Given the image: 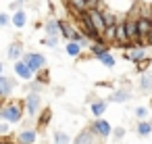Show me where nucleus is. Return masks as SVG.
<instances>
[{
	"label": "nucleus",
	"instance_id": "obj_26",
	"mask_svg": "<svg viewBox=\"0 0 152 144\" xmlns=\"http://www.w3.org/2000/svg\"><path fill=\"white\" fill-rule=\"evenodd\" d=\"M98 61H100V63H102L106 69H113V67L117 65V61H115V57H113L110 52H104L102 57H98Z\"/></svg>",
	"mask_w": 152,
	"mask_h": 144
},
{
	"label": "nucleus",
	"instance_id": "obj_11",
	"mask_svg": "<svg viewBox=\"0 0 152 144\" xmlns=\"http://www.w3.org/2000/svg\"><path fill=\"white\" fill-rule=\"evenodd\" d=\"M36 140H38V132L34 127H25V129H21L17 134V142L15 144H36Z\"/></svg>",
	"mask_w": 152,
	"mask_h": 144
},
{
	"label": "nucleus",
	"instance_id": "obj_21",
	"mask_svg": "<svg viewBox=\"0 0 152 144\" xmlns=\"http://www.w3.org/2000/svg\"><path fill=\"white\" fill-rule=\"evenodd\" d=\"M69 11L73 13H86L88 11V0H67Z\"/></svg>",
	"mask_w": 152,
	"mask_h": 144
},
{
	"label": "nucleus",
	"instance_id": "obj_29",
	"mask_svg": "<svg viewBox=\"0 0 152 144\" xmlns=\"http://www.w3.org/2000/svg\"><path fill=\"white\" fill-rule=\"evenodd\" d=\"M110 138L115 140V142H121L123 138H125V127H113V132H110Z\"/></svg>",
	"mask_w": 152,
	"mask_h": 144
},
{
	"label": "nucleus",
	"instance_id": "obj_40",
	"mask_svg": "<svg viewBox=\"0 0 152 144\" xmlns=\"http://www.w3.org/2000/svg\"><path fill=\"white\" fill-rule=\"evenodd\" d=\"M150 125H152V119H150Z\"/></svg>",
	"mask_w": 152,
	"mask_h": 144
},
{
	"label": "nucleus",
	"instance_id": "obj_8",
	"mask_svg": "<svg viewBox=\"0 0 152 144\" xmlns=\"http://www.w3.org/2000/svg\"><path fill=\"white\" fill-rule=\"evenodd\" d=\"M23 52H25L23 42H21V40H13V42H11V46H9V50H7V57H9L13 63H17V61H21Z\"/></svg>",
	"mask_w": 152,
	"mask_h": 144
},
{
	"label": "nucleus",
	"instance_id": "obj_12",
	"mask_svg": "<svg viewBox=\"0 0 152 144\" xmlns=\"http://www.w3.org/2000/svg\"><path fill=\"white\" fill-rule=\"evenodd\" d=\"M137 34H140V40L146 42V36L152 32V19H146V17H137Z\"/></svg>",
	"mask_w": 152,
	"mask_h": 144
},
{
	"label": "nucleus",
	"instance_id": "obj_3",
	"mask_svg": "<svg viewBox=\"0 0 152 144\" xmlns=\"http://www.w3.org/2000/svg\"><path fill=\"white\" fill-rule=\"evenodd\" d=\"M23 102H25V113L29 117H36L40 113V109H42V96H40V92H29Z\"/></svg>",
	"mask_w": 152,
	"mask_h": 144
},
{
	"label": "nucleus",
	"instance_id": "obj_33",
	"mask_svg": "<svg viewBox=\"0 0 152 144\" xmlns=\"http://www.w3.org/2000/svg\"><path fill=\"white\" fill-rule=\"evenodd\" d=\"M21 7H23V0H15V2H11V4H9V9H11V11H15V13H17V11H21Z\"/></svg>",
	"mask_w": 152,
	"mask_h": 144
},
{
	"label": "nucleus",
	"instance_id": "obj_31",
	"mask_svg": "<svg viewBox=\"0 0 152 144\" xmlns=\"http://www.w3.org/2000/svg\"><path fill=\"white\" fill-rule=\"evenodd\" d=\"M40 44H44V46H48V48H56V46H58V38L46 36L44 40H40Z\"/></svg>",
	"mask_w": 152,
	"mask_h": 144
},
{
	"label": "nucleus",
	"instance_id": "obj_30",
	"mask_svg": "<svg viewBox=\"0 0 152 144\" xmlns=\"http://www.w3.org/2000/svg\"><path fill=\"white\" fill-rule=\"evenodd\" d=\"M133 115H135L137 121H144V119L148 117V109H146V107H135V109H133Z\"/></svg>",
	"mask_w": 152,
	"mask_h": 144
},
{
	"label": "nucleus",
	"instance_id": "obj_16",
	"mask_svg": "<svg viewBox=\"0 0 152 144\" xmlns=\"http://www.w3.org/2000/svg\"><path fill=\"white\" fill-rule=\"evenodd\" d=\"M140 92L142 94H152V75L146 71V73H142L140 75Z\"/></svg>",
	"mask_w": 152,
	"mask_h": 144
},
{
	"label": "nucleus",
	"instance_id": "obj_15",
	"mask_svg": "<svg viewBox=\"0 0 152 144\" xmlns=\"http://www.w3.org/2000/svg\"><path fill=\"white\" fill-rule=\"evenodd\" d=\"M88 52L98 59V57H102L104 52H108V44H106V42H92V44L88 46Z\"/></svg>",
	"mask_w": 152,
	"mask_h": 144
},
{
	"label": "nucleus",
	"instance_id": "obj_7",
	"mask_svg": "<svg viewBox=\"0 0 152 144\" xmlns=\"http://www.w3.org/2000/svg\"><path fill=\"white\" fill-rule=\"evenodd\" d=\"M15 86H17V79H13L9 75H0V98L4 100L7 96H11Z\"/></svg>",
	"mask_w": 152,
	"mask_h": 144
},
{
	"label": "nucleus",
	"instance_id": "obj_20",
	"mask_svg": "<svg viewBox=\"0 0 152 144\" xmlns=\"http://www.w3.org/2000/svg\"><path fill=\"white\" fill-rule=\"evenodd\" d=\"M133 129H135V134H137V136L146 138V136H150V132H152V125H150V121H148V119H144V121H137Z\"/></svg>",
	"mask_w": 152,
	"mask_h": 144
},
{
	"label": "nucleus",
	"instance_id": "obj_41",
	"mask_svg": "<svg viewBox=\"0 0 152 144\" xmlns=\"http://www.w3.org/2000/svg\"><path fill=\"white\" fill-rule=\"evenodd\" d=\"M63 2H67V0H63Z\"/></svg>",
	"mask_w": 152,
	"mask_h": 144
},
{
	"label": "nucleus",
	"instance_id": "obj_39",
	"mask_svg": "<svg viewBox=\"0 0 152 144\" xmlns=\"http://www.w3.org/2000/svg\"><path fill=\"white\" fill-rule=\"evenodd\" d=\"M0 75H2V63H0Z\"/></svg>",
	"mask_w": 152,
	"mask_h": 144
},
{
	"label": "nucleus",
	"instance_id": "obj_42",
	"mask_svg": "<svg viewBox=\"0 0 152 144\" xmlns=\"http://www.w3.org/2000/svg\"><path fill=\"white\" fill-rule=\"evenodd\" d=\"M23 2H25V0H23Z\"/></svg>",
	"mask_w": 152,
	"mask_h": 144
},
{
	"label": "nucleus",
	"instance_id": "obj_22",
	"mask_svg": "<svg viewBox=\"0 0 152 144\" xmlns=\"http://www.w3.org/2000/svg\"><path fill=\"white\" fill-rule=\"evenodd\" d=\"M50 117H52V111H50L48 107H46L44 111H40V113H38V129H44V127L48 125Z\"/></svg>",
	"mask_w": 152,
	"mask_h": 144
},
{
	"label": "nucleus",
	"instance_id": "obj_36",
	"mask_svg": "<svg viewBox=\"0 0 152 144\" xmlns=\"http://www.w3.org/2000/svg\"><path fill=\"white\" fill-rule=\"evenodd\" d=\"M86 100H88V102H90V104H92V102H94V100H98V98H96V94H94V92H92V94H88V98H86Z\"/></svg>",
	"mask_w": 152,
	"mask_h": 144
},
{
	"label": "nucleus",
	"instance_id": "obj_6",
	"mask_svg": "<svg viewBox=\"0 0 152 144\" xmlns=\"http://www.w3.org/2000/svg\"><path fill=\"white\" fill-rule=\"evenodd\" d=\"M86 15H88L90 23L94 25V29H96V32L102 36V34H104V29H106V25H104V21H102L100 11H96V9H88V11H86Z\"/></svg>",
	"mask_w": 152,
	"mask_h": 144
},
{
	"label": "nucleus",
	"instance_id": "obj_38",
	"mask_svg": "<svg viewBox=\"0 0 152 144\" xmlns=\"http://www.w3.org/2000/svg\"><path fill=\"white\" fill-rule=\"evenodd\" d=\"M48 7H50V13L54 15V11H56V7H54V2H52V0H50V2H48Z\"/></svg>",
	"mask_w": 152,
	"mask_h": 144
},
{
	"label": "nucleus",
	"instance_id": "obj_2",
	"mask_svg": "<svg viewBox=\"0 0 152 144\" xmlns=\"http://www.w3.org/2000/svg\"><path fill=\"white\" fill-rule=\"evenodd\" d=\"M21 61H23V63L34 71V73H38V71L46 69V57H44L42 52H23Z\"/></svg>",
	"mask_w": 152,
	"mask_h": 144
},
{
	"label": "nucleus",
	"instance_id": "obj_5",
	"mask_svg": "<svg viewBox=\"0 0 152 144\" xmlns=\"http://www.w3.org/2000/svg\"><path fill=\"white\" fill-rule=\"evenodd\" d=\"M73 144H102V138L100 136H96L92 129H81L79 134H77V138H75V142Z\"/></svg>",
	"mask_w": 152,
	"mask_h": 144
},
{
	"label": "nucleus",
	"instance_id": "obj_1",
	"mask_svg": "<svg viewBox=\"0 0 152 144\" xmlns=\"http://www.w3.org/2000/svg\"><path fill=\"white\" fill-rule=\"evenodd\" d=\"M25 113V102L23 100H9L0 107V119L11 121V123H19L23 119Z\"/></svg>",
	"mask_w": 152,
	"mask_h": 144
},
{
	"label": "nucleus",
	"instance_id": "obj_13",
	"mask_svg": "<svg viewBox=\"0 0 152 144\" xmlns=\"http://www.w3.org/2000/svg\"><path fill=\"white\" fill-rule=\"evenodd\" d=\"M146 57V48H140V46H131L125 54H123V59L125 61H131V63H137V61H142Z\"/></svg>",
	"mask_w": 152,
	"mask_h": 144
},
{
	"label": "nucleus",
	"instance_id": "obj_18",
	"mask_svg": "<svg viewBox=\"0 0 152 144\" xmlns=\"http://www.w3.org/2000/svg\"><path fill=\"white\" fill-rule=\"evenodd\" d=\"M44 32H46V36L58 38V36H61V27H58V21H56V19H48V21L44 23Z\"/></svg>",
	"mask_w": 152,
	"mask_h": 144
},
{
	"label": "nucleus",
	"instance_id": "obj_35",
	"mask_svg": "<svg viewBox=\"0 0 152 144\" xmlns=\"http://www.w3.org/2000/svg\"><path fill=\"white\" fill-rule=\"evenodd\" d=\"M63 94H65V88L63 86H56L54 88V96H63Z\"/></svg>",
	"mask_w": 152,
	"mask_h": 144
},
{
	"label": "nucleus",
	"instance_id": "obj_32",
	"mask_svg": "<svg viewBox=\"0 0 152 144\" xmlns=\"http://www.w3.org/2000/svg\"><path fill=\"white\" fill-rule=\"evenodd\" d=\"M7 25H11V15L0 13V27H7Z\"/></svg>",
	"mask_w": 152,
	"mask_h": 144
},
{
	"label": "nucleus",
	"instance_id": "obj_37",
	"mask_svg": "<svg viewBox=\"0 0 152 144\" xmlns=\"http://www.w3.org/2000/svg\"><path fill=\"white\" fill-rule=\"evenodd\" d=\"M146 46H152V32L146 36Z\"/></svg>",
	"mask_w": 152,
	"mask_h": 144
},
{
	"label": "nucleus",
	"instance_id": "obj_14",
	"mask_svg": "<svg viewBox=\"0 0 152 144\" xmlns=\"http://www.w3.org/2000/svg\"><path fill=\"white\" fill-rule=\"evenodd\" d=\"M106 109H108V102H106L104 98H98V100H94V102L90 104V111H92V115H96V119H98V117H104Z\"/></svg>",
	"mask_w": 152,
	"mask_h": 144
},
{
	"label": "nucleus",
	"instance_id": "obj_28",
	"mask_svg": "<svg viewBox=\"0 0 152 144\" xmlns=\"http://www.w3.org/2000/svg\"><path fill=\"white\" fill-rule=\"evenodd\" d=\"M150 65H152V59H150V57H144L142 61L135 63V69H137V73H146Z\"/></svg>",
	"mask_w": 152,
	"mask_h": 144
},
{
	"label": "nucleus",
	"instance_id": "obj_9",
	"mask_svg": "<svg viewBox=\"0 0 152 144\" xmlns=\"http://www.w3.org/2000/svg\"><path fill=\"white\" fill-rule=\"evenodd\" d=\"M133 98V92L129 88H121V90H113L108 98H104L106 102H127Z\"/></svg>",
	"mask_w": 152,
	"mask_h": 144
},
{
	"label": "nucleus",
	"instance_id": "obj_10",
	"mask_svg": "<svg viewBox=\"0 0 152 144\" xmlns=\"http://www.w3.org/2000/svg\"><path fill=\"white\" fill-rule=\"evenodd\" d=\"M15 75H17V79H21V82H31L36 73H34L23 61H17V63H15Z\"/></svg>",
	"mask_w": 152,
	"mask_h": 144
},
{
	"label": "nucleus",
	"instance_id": "obj_24",
	"mask_svg": "<svg viewBox=\"0 0 152 144\" xmlns=\"http://www.w3.org/2000/svg\"><path fill=\"white\" fill-rule=\"evenodd\" d=\"M100 15H102V21H104L106 27H108V25H115V23L119 21V19H117V13H113V11H108V9H104Z\"/></svg>",
	"mask_w": 152,
	"mask_h": 144
},
{
	"label": "nucleus",
	"instance_id": "obj_25",
	"mask_svg": "<svg viewBox=\"0 0 152 144\" xmlns=\"http://www.w3.org/2000/svg\"><path fill=\"white\" fill-rule=\"evenodd\" d=\"M65 50H67V54H69V57H73V59H79V57H81V48H79V44H77V42H67Z\"/></svg>",
	"mask_w": 152,
	"mask_h": 144
},
{
	"label": "nucleus",
	"instance_id": "obj_23",
	"mask_svg": "<svg viewBox=\"0 0 152 144\" xmlns=\"http://www.w3.org/2000/svg\"><path fill=\"white\" fill-rule=\"evenodd\" d=\"M52 140H54V144H71V136L67 132H63V129H54Z\"/></svg>",
	"mask_w": 152,
	"mask_h": 144
},
{
	"label": "nucleus",
	"instance_id": "obj_17",
	"mask_svg": "<svg viewBox=\"0 0 152 144\" xmlns=\"http://www.w3.org/2000/svg\"><path fill=\"white\" fill-rule=\"evenodd\" d=\"M115 40H117V46L129 42V40H127V34H125V23H123V21H117V23H115Z\"/></svg>",
	"mask_w": 152,
	"mask_h": 144
},
{
	"label": "nucleus",
	"instance_id": "obj_4",
	"mask_svg": "<svg viewBox=\"0 0 152 144\" xmlns=\"http://www.w3.org/2000/svg\"><path fill=\"white\" fill-rule=\"evenodd\" d=\"M88 129H92L96 136H100L102 140L104 138H110V132H113V125L104 119V117H98L96 121H92L90 125H88Z\"/></svg>",
	"mask_w": 152,
	"mask_h": 144
},
{
	"label": "nucleus",
	"instance_id": "obj_27",
	"mask_svg": "<svg viewBox=\"0 0 152 144\" xmlns=\"http://www.w3.org/2000/svg\"><path fill=\"white\" fill-rule=\"evenodd\" d=\"M36 82H38L40 86H48V84H50V71H48V69H42V71H38V75H36Z\"/></svg>",
	"mask_w": 152,
	"mask_h": 144
},
{
	"label": "nucleus",
	"instance_id": "obj_19",
	"mask_svg": "<svg viewBox=\"0 0 152 144\" xmlns=\"http://www.w3.org/2000/svg\"><path fill=\"white\" fill-rule=\"evenodd\" d=\"M25 23H27V15H25V11L21 9V11H17L13 17H11V25H15L17 29H23L25 27Z\"/></svg>",
	"mask_w": 152,
	"mask_h": 144
},
{
	"label": "nucleus",
	"instance_id": "obj_34",
	"mask_svg": "<svg viewBox=\"0 0 152 144\" xmlns=\"http://www.w3.org/2000/svg\"><path fill=\"white\" fill-rule=\"evenodd\" d=\"M9 129H11V127H9V123H0V136H2V138L9 134Z\"/></svg>",
	"mask_w": 152,
	"mask_h": 144
}]
</instances>
